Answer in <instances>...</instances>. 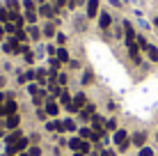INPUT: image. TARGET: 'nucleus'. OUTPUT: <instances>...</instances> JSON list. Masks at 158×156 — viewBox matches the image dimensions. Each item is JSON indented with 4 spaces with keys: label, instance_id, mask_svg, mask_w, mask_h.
Masks as SVG:
<instances>
[{
    "label": "nucleus",
    "instance_id": "nucleus-30",
    "mask_svg": "<svg viewBox=\"0 0 158 156\" xmlns=\"http://www.w3.org/2000/svg\"><path fill=\"white\" fill-rule=\"evenodd\" d=\"M7 21H9V9L2 5V7H0V25H5Z\"/></svg>",
    "mask_w": 158,
    "mask_h": 156
},
{
    "label": "nucleus",
    "instance_id": "nucleus-49",
    "mask_svg": "<svg viewBox=\"0 0 158 156\" xmlns=\"http://www.w3.org/2000/svg\"><path fill=\"white\" fill-rule=\"evenodd\" d=\"M30 142H35V145L39 142V133H32V136H30Z\"/></svg>",
    "mask_w": 158,
    "mask_h": 156
},
{
    "label": "nucleus",
    "instance_id": "nucleus-31",
    "mask_svg": "<svg viewBox=\"0 0 158 156\" xmlns=\"http://www.w3.org/2000/svg\"><path fill=\"white\" fill-rule=\"evenodd\" d=\"M2 28H5V32H7L9 37H12V35H16V32H19V28H16V25L12 23V21H7V23H5Z\"/></svg>",
    "mask_w": 158,
    "mask_h": 156
},
{
    "label": "nucleus",
    "instance_id": "nucleus-55",
    "mask_svg": "<svg viewBox=\"0 0 158 156\" xmlns=\"http://www.w3.org/2000/svg\"><path fill=\"white\" fill-rule=\"evenodd\" d=\"M156 138H158V133H156Z\"/></svg>",
    "mask_w": 158,
    "mask_h": 156
},
{
    "label": "nucleus",
    "instance_id": "nucleus-43",
    "mask_svg": "<svg viewBox=\"0 0 158 156\" xmlns=\"http://www.w3.org/2000/svg\"><path fill=\"white\" fill-rule=\"evenodd\" d=\"M89 140H83V145H80V152H83V154H89Z\"/></svg>",
    "mask_w": 158,
    "mask_h": 156
},
{
    "label": "nucleus",
    "instance_id": "nucleus-13",
    "mask_svg": "<svg viewBox=\"0 0 158 156\" xmlns=\"http://www.w3.org/2000/svg\"><path fill=\"white\" fill-rule=\"evenodd\" d=\"M25 32H28V37H30L32 41H39L41 37H44V35H41V28H37V25H28Z\"/></svg>",
    "mask_w": 158,
    "mask_h": 156
},
{
    "label": "nucleus",
    "instance_id": "nucleus-46",
    "mask_svg": "<svg viewBox=\"0 0 158 156\" xmlns=\"http://www.w3.org/2000/svg\"><path fill=\"white\" fill-rule=\"evenodd\" d=\"M57 83H60V85H67V83H69L67 74H60V76H57Z\"/></svg>",
    "mask_w": 158,
    "mask_h": 156
},
{
    "label": "nucleus",
    "instance_id": "nucleus-39",
    "mask_svg": "<svg viewBox=\"0 0 158 156\" xmlns=\"http://www.w3.org/2000/svg\"><path fill=\"white\" fill-rule=\"evenodd\" d=\"M25 154H28V156H41V149L37 147V145H32V147H30V149H28Z\"/></svg>",
    "mask_w": 158,
    "mask_h": 156
},
{
    "label": "nucleus",
    "instance_id": "nucleus-34",
    "mask_svg": "<svg viewBox=\"0 0 158 156\" xmlns=\"http://www.w3.org/2000/svg\"><path fill=\"white\" fill-rule=\"evenodd\" d=\"M106 131H117V120H115V117L106 120Z\"/></svg>",
    "mask_w": 158,
    "mask_h": 156
},
{
    "label": "nucleus",
    "instance_id": "nucleus-23",
    "mask_svg": "<svg viewBox=\"0 0 158 156\" xmlns=\"http://www.w3.org/2000/svg\"><path fill=\"white\" fill-rule=\"evenodd\" d=\"M23 16H25V23L37 25V19H39V14H37V12H23Z\"/></svg>",
    "mask_w": 158,
    "mask_h": 156
},
{
    "label": "nucleus",
    "instance_id": "nucleus-9",
    "mask_svg": "<svg viewBox=\"0 0 158 156\" xmlns=\"http://www.w3.org/2000/svg\"><path fill=\"white\" fill-rule=\"evenodd\" d=\"M2 108H5V117H9V115H16V112H19V103H16L14 99H7L2 103Z\"/></svg>",
    "mask_w": 158,
    "mask_h": 156
},
{
    "label": "nucleus",
    "instance_id": "nucleus-11",
    "mask_svg": "<svg viewBox=\"0 0 158 156\" xmlns=\"http://www.w3.org/2000/svg\"><path fill=\"white\" fill-rule=\"evenodd\" d=\"M19 122H21V115H19V112H16V115L5 117V126L12 129V131H16V129H19Z\"/></svg>",
    "mask_w": 158,
    "mask_h": 156
},
{
    "label": "nucleus",
    "instance_id": "nucleus-10",
    "mask_svg": "<svg viewBox=\"0 0 158 156\" xmlns=\"http://www.w3.org/2000/svg\"><path fill=\"white\" fill-rule=\"evenodd\" d=\"M9 21H12L19 30H23V25H25V16L21 12H9Z\"/></svg>",
    "mask_w": 158,
    "mask_h": 156
},
{
    "label": "nucleus",
    "instance_id": "nucleus-14",
    "mask_svg": "<svg viewBox=\"0 0 158 156\" xmlns=\"http://www.w3.org/2000/svg\"><path fill=\"white\" fill-rule=\"evenodd\" d=\"M41 35H44V37H48V39H53V37L57 35V30H55V23H53V21H48V23L41 28Z\"/></svg>",
    "mask_w": 158,
    "mask_h": 156
},
{
    "label": "nucleus",
    "instance_id": "nucleus-51",
    "mask_svg": "<svg viewBox=\"0 0 158 156\" xmlns=\"http://www.w3.org/2000/svg\"><path fill=\"white\" fill-rule=\"evenodd\" d=\"M73 156H87V154H83V152H73Z\"/></svg>",
    "mask_w": 158,
    "mask_h": 156
},
{
    "label": "nucleus",
    "instance_id": "nucleus-37",
    "mask_svg": "<svg viewBox=\"0 0 158 156\" xmlns=\"http://www.w3.org/2000/svg\"><path fill=\"white\" fill-rule=\"evenodd\" d=\"M46 53H48V57H55L57 55V46L55 44H48L46 46Z\"/></svg>",
    "mask_w": 158,
    "mask_h": 156
},
{
    "label": "nucleus",
    "instance_id": "nucleus-15",
    "mask_svg": "<svg viewBox=\"0 0 158 156\" xmlns=\"http://www.w3.org/2000/svg\"><path fill=\"white\" fill-rule=\"evenodd\" d=\"M48 94H51V99H60V94H62V85L57 83H48Z\"/></svg>",
    "mask_w": 158,
    "mask_h": 156
},
{
    "label": "nucleus",
    "instance_id": "nucleus-6",
    "mask_svg": "<svg viewBox=\"0 0 158 156\" xmlns=\"http://www.w3.org/2000/svg\"><path fill=\"white\" fill-rule=\"evenodd\" d=\"M57 112H60V103H57V99H51V96H48V99H46V115H51L53 120H55Z\"/></svg>",
    "mask_w": 158,
    "mask_h": 156
},
{
    "label": "nucleus",
    "instance_id": "nucleus-45",
    "mask_svg": "<svg viewBox=\"0 0 158 156\" xmlns=\"http://www.w3.org/2000/svg\"><path fill=\"white\" fill-rule=\"evenodd\" d=\"M16 145H7V156H16Z\"/></svg>",
    "mask_w": 158,
    "mask_h": 156
},
{
    "label": "nucleus",
    "instance_id": "nucleus-7",
    "mask_svg": "<svg viewBox=\"0 0 158 156\" xmlns=\"http://www.w3.org/2000/svg\"><path fill=\"white\" fill-rule=\"evenodd\" d=\"M110 25H112V14L110 12H101L99 14V28L101 30H110Z\"/></svg>",
    "mask_w": 158,
    "mask_h": 156
},
{
    "label": "nucleus",
    "instance_id": "nucleus-48",
    "mask_svg": "<svg viewBox=\"0 0 158 156\" xmlns=\"http://www.w3.org/2000/svg\"><path fill=\"white\" fill-rule=\"evenodd\" d=\"M69 67H71V69H80V62L78 60H71V62H69Z\"/></svg>",
    "mask_w": 158,
    "mask_h": 156
},
{
    "label": "nucleus",
    "instance_id": "nucleus-54",
    "mask_svg": "<svg viewBox=\"0 0 158 156\" xmlns=\"http://www.w3.org/2000/svg\"><path fill=\"white\" fill-rule=\"evenodd\" d=\"M51 2H55V0H51Z\"/></svg>",
    "mask_w": 158,
    "mask_h": 156
},
{
    "label": "nucleus",
    "instance_id": "nucleus-40",
    "mask_svg": "<svg viewBox=\"0 0 158 156\" xmlns=\"http://www.w3.org/2000/svg\"><path fill=\"white\" fill-rule=\"evenodd\" d=\"M23 57H25V62H28V64L35 62V53H32V51H25V53H23Z\"/></svg>",
    "mask_w": 158,
    "mask_h": 156
},
{
    "label": "nucleus",
    "instance_id": "nucleus-50",
    "mask_svg": "<svg viewBox=\"0 0 158 156\" xmlns=\"http://www.w3.org/2000/svg\"><path fill=\"white\" fill-rule=\"evenodd\" d=\"M5 35H7V32H5V28L0 25V41H5Z\"/></svg>",
    "mask_w": 158,
    "mask_h": 156
},
{
    "label": "nucleus",
    "instance_id": "nucleus-18",
    "mask_svg": "<svg viewBox=\"0 0 158 156\" xmlns=\"http://www.w3.org/2000/svg\"><path fill=\"white\" fill-rule=\"evenodd\" d=\"M55 57H57L62 64H64V62H71V55H69V51H67L64 46H57V55H55Z\"/></svg>",
    "mask_w": 158,
    "mask_h": 156
},
{
    "label": "nucleus",
    "instance_id": "nucleus-42",
    "mask_svg": "<svg viewBox=\"0 0 158 156\" xmlns=\"http://www.w3.org/2000/svg\"><path fill=\"white\" fill-rule=\"evenodd\" d=\"M55 39H57V44H60V46H64V41H67V35H64V32H57Z\"/></svg>",
    "mask_w": 158,
    "mask_h": 156
},
{
    "label": "nucleus",
    "instance_id": "nucleus-1",
    "mask_svg": "<svg viewBox=\"0 0 158 156\" xmlns=\"http://www.w3.org/2000/svg\"><path fill=\"white\" fill-rule=\"evenodd\" d=\"M112 140L117 142V147L122 149V152H126V149H128V145H131V136H128L126 131H124V129H117V131H115V136H112Z\"/></svg>",
    "mask_w": 158,
    "mask_h": 156
},
{
    "label": "nucleus",
    "instance_id": "nucleus-8",
    "mask_svg": "<svg viewBox=\"0 0 158 156\" xmlns=\"http://www.w3.org/2000/svg\"><path fill=\"white\" fill-rule=\"evenodd\" d=\"M78 136L83 138V140H89V142H99V136H96V133L92 131L89 126H83V129L78 131Z\"/></svg>",
    "mask_w": 158,
    "mask_h": 156
},
{
    "label": "nucleus",
    "instance_id": "nucleus-53",
    "mask_svg": "<svg viewBox=\"0 0 158 156\" xmlns=\"http://www.w3.org/2000/svg\"><path fill=\"white\" fill-rule=\"evenodd\" d=\"M154 25H156V28H158V16H156V19H154Z\"/></svg>",
    "mask_w": 158,
    "mask_h": 156
},
{
    "label": "nucleus",
    "instance_id": "nucleus-4",
    "mask_svg": "<svg viewBox=\"0 0 158 156\" xmlns=\"http://www.w3.org/2000/svg\"><path fill=\"white\" fill-rule=\"evenodd\" d=\"M99 14H101V2H99V0H87L85 16H87V19H96Z\"/></svg>",
    "mask_w": 158,
    "mask_h": 156
},
{
    "label": "nucleus",
    "instance_id": "nucleus-35",
    "mask_svg": "<svg viewBox=\"0 0 158 156\" xmlns=\"http://www.w3.org/2000/svg\"><path fill=\"white\" fill-rule=\"evenodd\" d=\"M80 5H87V0H69V5H67V7L73 12L76 7H80Z\"/></svg>",
    "mask_w": 158,
    "mask_h": 156
},
{
    "label": "nucleus",
    "instance_id": "nucleus-32",
    "mask_svg": "<svg viewBox=\"0 0 158 156\" xmlns=\"http://www.w3.org/2000/svg\"><path fill=\"white\" fill-rule=\"evenodd\" d=\"M48 67H51V71H57V69L62 67V62H60L57 57H48Z\"/></svg>",
    "mask_w": 158,
    "mask_h": 156
},
{
    "label": "nucleus",
    "instance_id": "nucleus-28",
    "mask_svg": "<svg viewBox=\"0 0 158 156\" xmlns=\"http://www.w3.org/2000/svg\"><path fill=\"white\" fill-rule=\"evenodd\" d=\"M80 145H83V138H71V140H69V147L73 149V152H80Z\"/></svg>",
    "mask_w": 158,
    "mask_h": 156
},
{
    "label": "nucleus",
    "instance_id": "nucleus-41",
    "mask_svg": "<svg viewBox=\"0 0 158 156\" xmlns=\"http://www.w3.org/2000/svg\"><path fill=\"white\" fill-rule=\"evenodd\" d=\"M138 156H154V149H151V147H142Z\"/></svg>",
    "mask_w": 158,
    "mask_h": 156
},
{
    "label": "nucleus",
    "instance_id": "nucleus-38",
    "mask_svg": "<svg viewBox=\"0 0 158 156\" xmlns=\"http://www.w3.org/2000/svg\"><path fill=\"white\" fill-rule=\"evenodd\" d=\"M76 129H78V126H76L73 120H64V131H76Z\"/></svg>",
    "mask_w": 158,
    "mask_h": 156
},
{
    "label": "nucleus",
    "instance_id": "nucleus-16",
    "mask_svg": "<svg viewBox=\"0 0 158 156\" xmlns=\"http://www.w3.org/2000/svg\"><path fill=\"white\" fill-rule=\"evenodd\" d=\"M128 55H131V60H133L135 64H140V46L138 44H128Z\"/></svg>",
    "mask_w": 158,
    "mask_h": 156
},
{
    "label": "nucleus",
    "instance_id": "nucleus-20",
    "mask_svg": "<svg viewBox=\"0 0 158 156\" xmlns=\"http://www.w3.org/2000/svg\"><path fill=\"white\" fill-rule=\"evenodd\" d=\"M21 138H23V136H21V131L16 129V131H12V133H9L7 138H5V142H7V145H16V142L21 140Z\"/></svg>",
    "mask_w": 158,
    "mask_h": 156
},
{
    "label": "nucleus",
    "instance_id": "nucleus-36",
    "mask_svg": "<svg viewBox=\"0 0 158 156\" xmlns=\"http://www.w3.org/2000/svg\"><path fill=\"white\" fill-rule=\"evenodd\" d=\"M92 80H94V74H92V71H89V69H87V71L83 74V85H89V83H92Z\"/></svg>",
    "mask_w": 158,
    "mask_h": 156
},
{
    "label": "nucleus",
    "instance_id": "nucleus-5",
    "mask_svg": "<svg viewBox=\"0 0 158 156\" xmlns=\"http://www.w3.org/2000/svg\"><path fill=\"white\" fill-rule=\"evenodd\" d=\"M122 28H124V39H126V46H128V44H135V37H138V35H135V28L131 25V21H124Z\"/></svg>",
    "mask_w": 158,
    "mask_h": 156
},
{
    "label": "nucleus",
    "instance_id": "nucleus-29",
    "mask_svg": "<svg viewBox=\"0 0 158 156\" xmlns=\"http://www.w3.org/2000/svg\"><path fill=\"white\" fill-rule=\"evenodd\" d=\"M14 37H16V41H19V44H25V41L30 39V37H28V32H25V28H23V30H19Z\"/></svg>",
    "mask_w": 158,
    "mask_h": 156
},
{
    "label": "nucleus",
    "instance_id": "nucleus-24",
    "mask_svg": "<svg viewBox=\"0 0 158 156\" xmlns=\"http://www.w3.org/2000/svg\"><path fill=\"white\" fill-rule=\"evenodd\" d=\"M60 103H62V106H67V108H69V103H71V94H69L64 87H62V94H60Z\"/></svg>",
    "mask_w": 158,
    "mask_h": 156
},
{
    "label": "nucleus",
    "instance_id": "nucleus-44",
    "mask_svg": "<svg viewBox=\"0 0 158 156\" xmlns=\"http://www.w3.org/2000/svg\"><path fill=\"white\" fill-rule=\"evenodd\" d=\"M28 92H30L32 96H35L37 92H39V85H37V83H32V85H28Z\"/></svg>",
    "mask_w": 158,
    "mask_h": 156
},
{
    "label": "nucleus",
    "instance_id": "nucleus-52",
    "mask_svg": "<svg viewBox=\"0 0 158 156\" xmlns=\"http://www.w3.org/2000/svg\"><path fill=\"white\" fill-rule=\"evenodd\" d=\"M44 2H48V0H37V5H44Z\"/></svg>",
    "mask_w": 158,
    "mask_h": 156
},
{
    "label": "nucleus",
    "instance_id": "nucleus-22",
    "mask_svg": "<svg viewBox=\"0 0 158 156\" xmlns=\"http://www.w3.org/2000/svg\"><path fill=\"white\" fill-rule=\"evenodd\" d=\"M5 7L9 12H21V0H5Z\"/></svg>",
    "mask_w": 158,
    "mask_h": 156
},
{
    "label": "nucleus",
    "instance_id": "nucleus-17",
    "mask_svg": "<svg viewBox=\"0 0 158 156\" xmlns=\"http://www.w3.org/2000/svg\"><path fill=\"white\" fill-rule=\"evenodd\" d=\"M144 140H147V136H144L142 131H138V133H133V136H131V142H133L135 147H140V149L144 147Z\"/></svg>",
    "mask_w": 158,
    "mask_h": 156
},
{
    "label": "nucleus",
    "instance_id": "nucleus-26",
    "mask_svg": "<svg viewBox=\"0 0 158 156\" xmlns=\"http://www.w3.org/2000/svg\"><path fill=\"white\" fill-rule=\"evenodd\" d=\"M135 44L140 46V51H147V48H149V41L144 39V35H138V37H135Z\"/></svg>",
    "mask_w": 158,
    "mask_h": 156
},
{
    "label": "nucleus",
    "instance_id": "nucleus-2",
    "mask_svg": "<svg viewBox=\"0 0 158 156\" xmlns=\"http://www.w3.org/2000/svg\"><path fill=\"white\" fill-rule=\"evenodd\" d=\"M85 106H87V96L83 94V92H78V94H76L73 96V99H71V103H69V112H80V110H83L85 108Z\"/></svg>",
    "mask_w": 158,
    "mask_h": 156
},
{
    "label": "nucleus",
    "instance_id": "nucleus-12",
    "mask_svg": "<svg viewBox=\"0 0 158 156\" xmlns=\"http://www.w3.org/2000/svg\"><path fill=\"white\" fill-rule=\"evenodd\" d=\"M46 129L48 131H57V133H62L64 131V120H53V122H46Z\"/></svg>",
    "mask_w": 158,
    "mask_h": 156
},
{
    "label": "nucleus",
    "instance_id": "nucleus-21",
    "mask_svg": "<svg viewBox=\"0 0 158 156\" xmlns=\"http://www.w3.org/2000/svg\"><path fill=\"white\" fill-rule=\"evenodd\" d=\"M23 12H37V0H21Z\"/></svg>",
    "mask_w": 158,
    "mask_h": 156
},
{
    "label": "nucleus",
    "instance_id": "nucleus-19",
    "mask_svg": "<svg viewBox=\"0 0 158 156\" xmlns=\"http://www.w3.org/2000/svg\"><path fill=\"white\" fill-rule=\"evenodd\" d=\"M94 110H96V106H94V103H87L85 108L78 112V115H80V120H89V115H94Z\"/></svg>",
    "mask_w": 158,
    "mask_h": 156
},
{
    "label": "nucleus",
    "instance_id": "nucleus-33",
    "mask_svg": "<svg viewBox=\"0 0 158 156\" xmlns=\"http://www.w3.org/2000/svg\"><path fill=\"white\" fill-rule=\"evenodd\" d=\"M147 53H149V60L158 62V48H156V46H151V44H149V48H147Z\"/></svg>",
    "mask_w": 158,
    "mask_h": 156
},
{
    "label": "nucleus",
    "instance_id": "nucleus-25",
    "mask_svg": "<svg viewBox=\"0 0 158 156\" xmlns=\"http://www.w3.org/2000/svg\"><path fill=\"white\" fill-rule=\"evenodd\" d=\"M28 145H30V138H21L19 142H16V152H25V149H28Z\"/></svg>",
    "mask_w": 158,
    "mask_h": 156
},
{
    "label": "nucleus",
    "instance_id": "nucleus-3",
    "mask_svg": "<svg viewBox=\"0 0 158 156\" xmlns=\"http://www.w3.org/2000/svg\"><path fill=\"white\" fill-rule=\"evenodd\" d=\"M37 14L44 16V19H48V21H53V19H55V14H57V9H55V5H53V2H44V5L37 7Z\"/></svg>",
    "mask_w": 158,
    "mask_h": 156
},
{
    "label": "nucleus",
    "instance_id": "nucleus-27",
    "mask_svg": "<svg viewBox=\"0 0 158 156\" xmlns=\"http://www.w3.org/2000/svg\"><path fill=\"white\" fill-rule=\"evenodd\" d=\"M44 99H46V92H44V90H39V92L32 96V103H35V106H41V103H44Z\"/></svg>",
    "mask_w": 158,
    "mask_h": 156
},
{
    "label": "nucleus",
    "instance_id": "nucleus-47",
    "mask_svg": "<svg viewBox=\"0 0 158 156\" xmlns=\"http://www.w3.org/2000/svg\"><path fill=\"white\" fill-rule=\"evenodd\" d=\"M101 156H115V149H103Z\"/></svg>",
    "mask_w": 158,
    "mask_h": 156
}]
</instances>
